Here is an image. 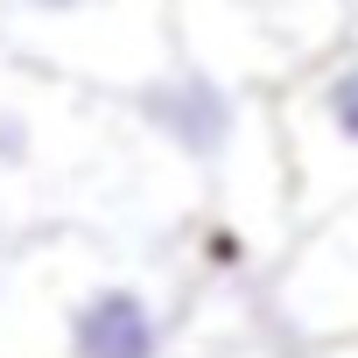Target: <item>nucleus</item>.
<instances>
[{
  "mask_svg": "<svg viewBox=\"0 0 358 358\" xmlns=\"http://www.w3.org/2000/svg\"><path fill=\"white\" fill-rule=\"evenodd\" d=\"M29 57H127V0H0Z\"/></svg>",
  "mask_w": 358,
  "mask_h": 358,
  "instance_id": "2",
  "label": "nucleus"
},
{
  "mask_svg": "<svg viewBox=\"0 0 358 358\" xmlns=\"http://www.w3.org/2000/svg\"><path fill=\"white\" fill-rule=\"evenodd\" d=\"M288 127H295V141H316L337 162H358V36L323 50L309 85L288 99Z\"/></svg>",
  "mask_w": 358,
  "mask_h": 358,
  "instance_id": "3",
  "label": "nucleus"
},
{
  "mask_svg": "<svg viewBox=\"0 0 358 358\" xmlns=\"http://www.w3.org/2000/svg\"><path fill=\"white\" fill-rule=\"evenodd\" d=\"M29 148H36V120H29V113H15V106H0V169L29 162Z\"/></svg>",
  "mask_w": 358,
  "mask_h": 358,
  "instance_id": "5",
  "label": "nucleus"
},
{
  "mask_svg": "<svg viewBox=\"0 0 358 358\" xmlns=\"http://www.w3.org/2000/svg\"><path fill=\"white\" fill-rule=\"evenodd\" d=\"M64 337H71V358H162V316H155V302H148L141 288H127V281L92 288V295L71 309Z\"/></svg>",
  "mask_w": 358,
  "mask_h": 358,
  "instance_id": "4",
  "label": "nucleus"
},
{
  "mask_svg": "<svg viewBox=\"0 0 358 358\" xmlns=\"http://www.w3.org/2000/svg\"><path fill=\"white\" fill-rule=\"evenodd\" d=\"M134 113H141V127L148 134H162L183 162H197V169H218L225 155H232V141H239V92L211 71V64H197V57H169V64H155L148 78H134Z\"/></svg>",
  "mask_w": 358,
  "mask_h": 358,
  "instance_id": "1",
  "label": "nucleus"
}]
</instances>
